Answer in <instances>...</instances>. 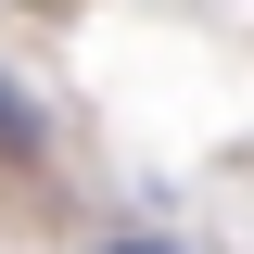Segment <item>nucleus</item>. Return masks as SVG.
<instances>
[{
  "mask_svg": "<svg viewBox=\"0 0 254 254\" xmlns=\"http://www.w3.org/2000/svg\"><path fill=\"white\" fill-rule=\"evenodd\" d=\"M102 254H178V242H102Z\"/></svg>",
  "mask_w": 254,
  "mask_h": 254,
  "instance_id": "obj_2",
  "label": "nucleus"
},
{
  "mask_svg": "<svg viewBox=\"0 0 254 254\" xmlns=\"http://www.w3.org/2000/svg\"><path fill=\"white\" fill-rule=\"evenodd\" d=\"M0 153H13V165H38V153H51V115L26 102V76H13V64H0Z\"/></svg>",
  "mask_w": 254,
  "mask_h": 254,
  "instance_id": "obj_1",
  "label": "nucleus"
}]
</instances>
